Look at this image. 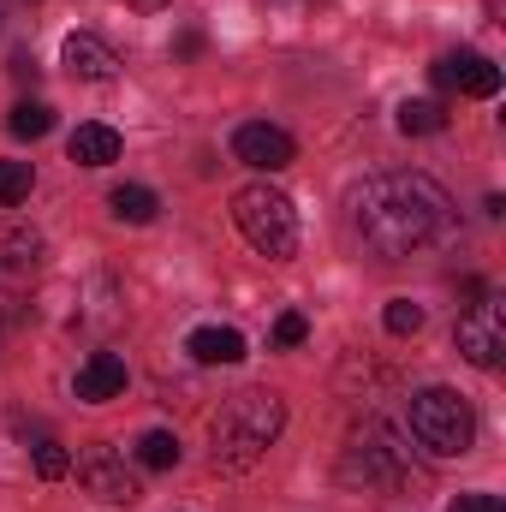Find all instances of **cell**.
<instances>
[{"mask_svg":"<svg viewBox=\"0 0 506 512\" xmlns=\"http://www.w3.org/2000/svg\"><path fill=\"white\" fill-rule=\"evenodd\" d=\"M346 221L358 245L381 262H405L417 251H435L459 233L453 197L429 173H376L346 197Z\"/></svg>","mask_w":506,"mask_h":512,"instance_id":"obj_1","label":"cell"},{"mask_svg":"<svg viewBox=\"0 0 506 512\" xmlns=\"http://www.w3.org/2000/svg\"><path fill=\"white\" fill-rule=\"evenodd\" d=\"M286 429V405L268 387H245L233 399H221V411L209 417V441H215V471H251L256 459L274 447V435Z\"/></svg>","mask_w":506,"mask_h":512,"instance_id":"obj_2","label":"cell"},{"mask_svg":"<svg viewBox=\"0 0 506 512\" xmlns=\"http://www.w3.org/2000/svg\"><path fill=\"white\" fill-rule=\"evenodd\" d=\"M405 429H411V441H417L429 459H465V453L477 447V411H471V399L453 393V387H423V393H411Z\"/></svg>","mask_w":506,"mask_h":512,"instance_id":"obj_3","label":"cell"},{"mask_svg":"<svg viewBox=\"0 0 506 512\" xmlns=\"http://www.w3.org/2000/svg\"><path fill=\"white\" fill-rule=\"evenodd\" d=\"M340 477L346 483H364V489H381V495H405V489L423 483V471L411 465V447H399V435L381 429V423H364V429L346 435Z\"/></svg>","mask_w":506,"mask_h":512,"instance_id":"obj_4","label":"cell"},{"mask_svg":"<svg viewBox=\"0 0 506 512\" xmlns=\"http://www.w3.org/2000/svg\"><path fill=\"white\" fill-rule=\"evenodd\" d=\"M233 221H239V233L251 239L256 256H268V262L298 256V209H292L286 191H274V185H245V191L233 197Z\"/></svg>","mask_w":506,"mask_h":512,"instance_id":"obj_5","label":"cell"},{"mask_svg":"<svg viewBox=\"0 0 506 512\" xmlns=\"http://www.w3.org/2000/svg\"><path fill=\"white\" fill-rule=\"evenodd\" d=\"M459 352L477 364V370H495L506 352V298L501 292H483L465 316H459Z\"/></svg>","mask_w":506,"mask_h":512,"instance_id":"obj_6","label":"cell"},{"mask_svg":"<svg viewBox=\"0 0 506 512\" xmlns=\"http://www.w3.org/2000/svg\"><path fill=\"white\" fill-rule=\"evenodd\" d=\"M78 483L96 495V501H108V507H131L143 489H137V477L126 471V459L120 453H108V447H90L84 459H78Z\"/></svg>","mask_w":506,"mask_h":512,"instance_id":"obj_7","label":"cell"},{"mask_svg":"<svg viewBox=\"0 0 506 512\" xmlns=\"http://www.w3.org/2000/svg\"><path fill=\"white\" fill-rule=\"evenodd\" d=\"M233 155H239L245 167H256V173H280V167L298 161V143L280 126H268V120H251V126L233 131Z\"/></svg>","mask_w":506,"mask_h":512,"instance_id":"obj_8","label":"cell"},{"mask_svg":"<svg viewBox=\"0 0 506 512\" xmlns=\"http://www.w3.org/2000/svg\"><path fill=\"white\" fill-rule=\"evenodd\" d=\"M429 72H435L441 90H459V96H495V90H501V66H495L489 54H471V48L441 54Z\"/></svg>","mask_w":506,"mask_h":512,"instance_id":"obj_9","label":"cell"},{"mask_svg":"<svg viewBox=\"0 0 506 512\" xmlns=\"http://www.w3.org/2000/svg\"><path fill=\"white\" fill-rule=\"evenodd\" d=\"M42 274V233L36 227H0V292H24Z\"/></svg>","mask_w":506,"mask_h":512,"instance_id":"obj_10","label":"cell"},{"mask_svg":"<svg viewBox=\"0 0 506 512\" xmlns=\"http://www.w3.org/2000/svg\"><path fill=\"white\" fill-rule=\"evenodd\" d=\"M60 66H66L72 78H84V84H108V78L120 72V54H114L102 36H90V30H72V36L60 42Z\"/></svg>","mask_w":506,"mask_h":512,"instance_id":"obj_11","label":"cell"},{"mask_svg":"<svg viewBox=\"0 0 506 512\" xmlns=\"http://www.w3.org/2000/svg\"><path fill=\"white\" fill-rule=\"evenodd\" d=\"M72 393H78L84 405H108V399H120V393H126V358H120V352H90V364L78 370Z\"/></svg>","mask_w":506,"mask_h":512,"instance_id":"obj_12","label":"cell"},{"mask_svg":"<svg viewBox=\"0 0 506 512\" xmlns=\"http://www.w3.org/2000/svg\"><path fill=\"white\" fill-rule=\"evenodd\" d=\"M185 352L197 358V364H245V334L239 328H221V322H209V328H191V340H185Z\"/></svg>","mask_w":506,"mask_h":512,"instance_id":"obj_13","label":"cell"},{"mask_svg":"<svg viewBox=\"0 0 506 512\" xmlns=\"http://www.w3.org/2000/svg\"><path fill=\"white\" fill-rule=\"evenodd\" d=\"M66 149H72V161H78V167H114L126 143H120V131H114V126H96V120H90V126L72 131V143H66Z\"/></svg>","mask_w":506,"mask_h":512,"instance_id":"obj_14","label":"cell"},{"mask_svg":"<svg viewBox=\"0 0 506 512\" xmlns=\"http://www.w3.org/2000/svg\"><path fill=\"white\" fill-rule=\"evenodd\" d=\"M108 209H114L120 221H131V227H149V221L161 215V203H155V191H149V185H114Z\"/></svg>","mask_w":506,"mask_h":512,"instance_id":"obj_15","label":"cell"},{"mask_svg":"<svg viewBox=\"0 0 506 512\" xmlns=\"http://www.w3.org/2000/svg\"><path fill=\"white\" fill-rule=\"evenodd\" d=\"M137 465L143 471H173L179 465V435L173 429H143L137 435Z\"/></svg>","mask_w":506,"mask_h":512,"instance_id":"obj_16","label":"cell"},{"mask_svg":"<svg viewBox=\"0 0 506 512\" xmlns=\"http://www.w3.org/2000/svg\"><path fill=\"white\" fill-rule=\"evenodd\" d=\"M441 126H447V108L429 102V96H417V102L399 108V131H405V137H429V131H441Z\"/></svg>","mask_w":506,"mask_h":512,"instance_id":"obj_17","label":"cell"},{"mask_svg":"<svg viewBox=\"0 0 506 512\" xmlns=\"http://www.w3.org/2000/svg\"><path fill=\"white\" fill-rule=\"evenodd\" d=\"M6 131L36 143V137H48V131H54V108H48V102H18V108L6 114Z\"/></svg>","mask_w":506,"mask_h":512,"instance_id":"obj_18","label":"cell"},{"mask_svg":"<svg viewBox=\"0 0 506 512\" xmlns=\"http://www.w3.org/2000/svg\"><path fill=\"white\" fill-rule=\"evenodd\" d=\"M30 185H36V167H30V161H0V209L24 203Z\"/></svg>","mask_w":506,"mask_h":512,"instance_id":"obj_19","label":"cell"},{"mask_svg":"<svg viewBox=\"0 0 506 512\" xmlns=\"http://www.w3.org/2000/svg\"><path fill=\"white\" fill-rule=\"evenodd\" d=\"M30 459H36V477H42V483H60V477L72 471V459H66V447H60V441H36V453H30Z\"/></svg>","mask_w":506,"mask_h":512,"instance_id":"obj_20","label":"cell"},{"mask_svg":"<svg viewBox=\"0 0 506 512\" xmlns=\"http://www.w3.org/2000/svg\"><path fill=\"white\" fill-rule=\"evenodd\" d=\"M381 322H387V334H399V340H405V334H417V328H423V310H417L411 298H393Z\"/></svg>","mask_w":506,"mask_h":512,"instance_id":"obj_21","label":"cell"},{"mask_svg":"<svg viewBox=\"0 0 506 512\" xmlns=\"http://www.w3.org/2000/svg\"><path fill=\"white\" fill-rule=\"evenodd\" d=\"M310 340V322L298 316V310H286L280 322H274V346H304Z\"/></svg>","mask_w":506,"mask_h":512,"instance_id":"obj_22","label":"cell"},{"mask_svg":"<svg viewBox=\"0 0 506 512\" xmlns=\"http://www.w3.org/2000/svg\"><path fill=\"white\" fill-rule=\"evenodd\" d=\"M447 512H506V507H501V495H459Z\"/></svg>","mask_w":506,"mask_h":512,"instance_id":"obj_23","label":"cell"},{"mask_svg":"<svg viewBox=\"0 0 506 512\" xmlns=\"http://www.w3.org/2000/svg\"><path fill=\"white\" fill-rule=\"evenodd\" d=\"M131 6H137V12H155V6H167V0H131Z\"/></svg>","mask_w":506,"mask_h":512,"instance_id":"obj_24","label":"cell"},{"mask_svg":"<svg viewBox=\"0 0 506 512\" xmlns=\"http://www.w3.org/2000/svg\"><path fill=\"white\" fill-rule=\"evenodd\" d=\"M298 6H304V0H298Z\"/></svg>","mask_w":506,"mask_h":512,"instance_id":"obj_25","label":"cell"}]
</instances>
